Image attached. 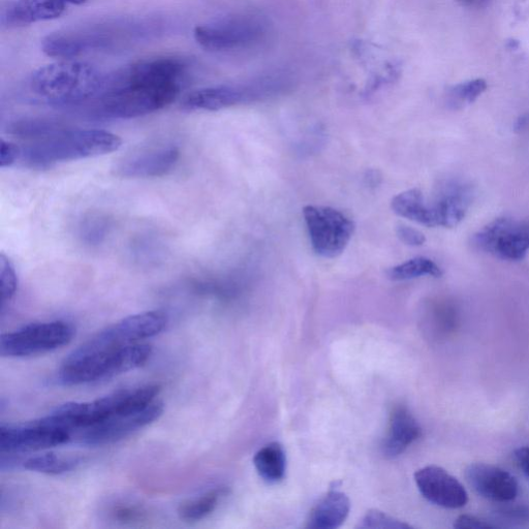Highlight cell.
<instances>
[{
  "instance_id": "5bb4252c",
  "label": "cell",
  "mask_w": 529,
  "mask_h": 529,
  "mask_svg": "<svg viewBox=\"0 0 529 529\" xmlns=\"http://www.w3.org/2000/svg\"><path fill=\"white\" fill-rule=\"evenodd\" d=\"M179 157L180 152L173 145L144 147L118 161L114 172L124 178L161 177L175 167Z\"/></svg>"
},
{
  "instance_id": "e0dca14e",
  "label": "cell",
  "mask_w": 529,
  "mask_h": 529,
  "mask_svg": "<svg viewBox=\"0 0 529 529\" xmlns=\"http://www.w3.org/2000/svg\"><path fill=\"white\" fill-rule=\"evenodd\" d=\"M88 0H14L3 6L4 26H23L50 21L64 15L73 6H81Z\"/></svg>"
},
{
  "instance_id": "8992f818",
  "label": "cell",
  "mask_w": 529,
  "mask_h": 529,
  "mask_svg": "<svg viewBox=\"0 0 529 529\" xmlns=\"http://www.w3.org/2000/svg\"><path fill=\"white\" fill-rule=\"evenodd\" d=\"M270 35L268 21L257 15L243 14L198 25L194 38L203 49L215 53L254 50Z\"/></svg>"
},
{
  "instance_id": "7c38bea8",
  "label": "cell",
  "mask_w": 529,
  "mask_h": 529,
  "mask_svg": "<svg viewBox=\"0 0 529 529\" xmlns=\"http://www.w3.org/2000/svg\"><path fill=\"white\" fill-rule=\"evenodd\" d=\"M279 84V80L269 77L252 84L206 87L191 92L182 106L189 111H220L260 98Z\"/></svg>"
},
{
  "instance_id": "484cf974",
  "label": "cell",
  "mask_w": 529,
  "mask_h": 529,
  "mask_svg": "<svg viewBox=\"0 0 529 529\" xmlns=\"http://www.w3.org/2000/svg\"><path fill=\"white\" fill-rule=\"evenodd\" d=\"M484 79H474L449 87L446 91V103L450 109L459 110L475 103L487 90Z\"/></svg>"
},
{
  "instance_id": "4fadbf2b",
  "label": "cell",
  "mask_w": 529,
  "mask_h": 529,
  "mask_svg": "<svg viewBox=\"0 0 529 529\" xmlns=\"http://www.w3.org/2000/svg\"><path fill=\"white\" fill-rule=\"evenodd\" d=\"M72 433L46 424L41 419L21 426L0 427V450L3 454L41 451L67 444Z\"/></svg>"
},
{
  "instance_id": "e575fe53",
  "label": "cell",
  "mask_w": 529,
  "mask_h": 529,
  "mask_svg": "<svg viewBox=\"0 0 529 529\" xmlns=\"http://www.w3.org/2000/svg\"><path fill=\"white\" fill-rule=\"evenodd\" d=\"M456 3L462 8L482 10L487 8L492 3V0H456Z\"/></svg>"
},
{
  "instance_id": "44dd1931",
  "label": "cell",
  "mask_w": 529,
  "mask_h": 529,
  "mask_svg": "<svg viewBox=\"0 0 529 529\" xmlns=\"http://www.w3.org/2000/svg\"><path fill=\"white\" fill-rule=\"evenodd\" d=\"M350 510L349 497L340 491L331 490L310 511L306 528L336 529L345 523Z\"/></svg>"
},
{
  "instance_id": "277c9868",
  "label": "cell",
  "mask_w": 529,
  "mask_h": 529,
  "mask_svg": "<svg viewBox=\"0 0 529 529\" xmlns=\"http://www.w3.org/2000/svg\"><path fill=\"white\" fill-rule=\"evenodd\" d=\"M106 77L87 62L73 59L53 62L30 76L29 89L51 105L84 103L101 95Z\"/></svg>"
},
{
  "instance_id": "cb8c5ba5",
  "label": "cell",
  "mask_w": 529,
  "mask_h": 529,
  "mask_svg": "<svg viewBox=\"0 0 529 529\" xmlns=\"http://www.w3.org/2000/svg\"><path fill=\"white\" fill-rule=\"evenodd\" d=\"M227 493L226 488H217L197 497V499L185 501L178 508V516L185 522L200 521L214 512Z\"/></svg>"
},
{
  "instance_id": "1f68e13d",
  "label": "cell",
  "mask_w": 529,
  "mask_h": 529,
  "mask_svg": "<svg viewBox=\"0 0 529 529\" xmlns=\"http://www.w3.org/2000/svg\"><path fill=\"white\" fill-rule=\"evenodd\" d=\"M396 234L401 242L410 246H421L426 242L425 235L422 232L407 225H398Z\"/></svg>"
},
{
  "instance_id": "7a4b0ae2",
  "label": "cell",
  "mask_w": 529,
  "mask_h": 529,
  "mask_svg": "<svg viewBox=\"0 0 529 529\" xmlns=\"http://www.w3.org/2000/svg\"><path fill=\"white\" fill-rule=\"evenodd\" d=\"M151 354V347L141 342L116 346L93 336L62 363L58 380L66 386L110 380L143 366Z\"/></svg>"
},
{
  "instance_id": "5b68a950",
  "label": "cell",
  "mask_w": 529,
  "mask_h": 529,
  "mask_svg": "<svg viewBox=\"0 0 529 529\" xmlns=\"http://www.w3.org/2000/svg\"><path fill=\"white\" fill-rule=\"evenodd\" d=\"M162 388L148 384L111 393L92 402H69L43 418L50 425L66 429L83 430L114 415L137 411L149 406Z\"/></svg>"
},
{
  "instance_id": "2e32d148",
  "label": "cell",
  "mask_w": 529,
  "mask_h": 529,
  "mask_svg": "<svg viewBox=\"0 0 529 529\" xmlns=\"http://www.w3.org/2000/svg\"><path fill=\"white\" fill-rule=\"evenodd\" d=\"M474 200L473 186L462 180L445 181L431 205L437 227H457L468 213Z\"/></svg>"
},
{
  "instance_id": "836d02e7",
  "label": "cell",
  "mask_w": 529,
  "mask_h": 529,
  "mask_svg": "<svg viewBox=\"0 0 529 529\" xmlns=\"http://www.w3.org/2000/svg\"><path fill=\"white\" fill-rule=\"evenodd\" d=\"M515 457L520 469L529 480V448L524 447L516 450Z\"/></svg>"
},
{
  "instance_id": "9c48e42d",
  "label": "cell",
  "mask_w": 529,
  "mask_h": 529,
  "mask_svg": "<svg viewBox=\"0 0 529 529\" xmlns=\"http://www.w3.org/2000/svg\"><path fill=\"white\" fill-rule=\"evenodd\" d=\"M479 251L507 261H521L529 251V220L502 217L473 237Z\"/></svg>"
},
{
  "instance_id": "ac0fdd59",
  "label": "cell",
  "mask_w": 529,
  "mask_h": 529,
  "mask_svg": "<svg viewBox=\"0 0 529 529\" xmlns=\"http://www.w3.org/2000/svg\"><path fill=\"white\" fill-rule=\"evenodd\" d=\"M465 477L474 490L489 501L509 503L518 495L516 479L497 466L472 464L466 469Z\"/></svg>"
},
{
  "instance_id": "4dcf8cb0",
  "label": "cell",
  "mask_w": 529,
  "mask_h": 529,
  "mask_svg": "<svg viewBox=\"0 0 529 529\" xmlns=\"http://www.w3.org/2000/svg\"><path fill=\"white\" fill-rule=\"evenodd\" d=\"M22 149L9 141L2 140V148H0V167L7 168L13 166L21 159Z\"/></svg>"
},
{
  "instance_id": "4316f807",
  "label": "cell",
  "mask_w": 529,
  "mask_h": 529,
  "mask_svg": "<svg viewBox=\"0 0 529 529\" xmlns=\"http://www.w3.org/2000/svg\"><path fill=\"white\" fill-rule=\"evenodd\" d=\"M443 270L430 259L418 257L400 264L387 271V275L394 282H403L422 276L442 277Z\"/></svg>"
},
{
  "instance_id": "7402d4cb",
  "label": "cell",
  "mask_w": 529,
  "mask_h": 529,
  "mask_svg": "<svg viewBox=\"0 0 529 529\" xmlns=\"http://www.w3.org/2000/svg\"><path fill=\"white\" fill-rule=\"evenodd\" d=\"M392 210L398 216L428 228L437 227L431 206L427 205L422 192L409 190L397 195L391 203Z\"/></svg>"
},
{
  "instance_id": "6da1fadb",
  "label": "cell",
  "mask_w": 529,
  "mask_h": 529,
  "mask_svg": "<svg viewBox=\"0 0 529 529\" xmlns=\"http://www.w3.org/2000/svg\"><path fill=\"white\" fill-rule=\"evenodd\" d=\"M188 70L186 61L175 56L139 60L106 78L99 109L121 119L162 110L178 98Z\"/></svg>"
},
{
  "instance_id": "d6a6232c",
  "label": "cell",
  "mask_w": 529,
  "mask_h": 529,
  "mask_svg": "<svg viewBox=\"0 0 529 529\" xmlns=\"http://www.w3.org/2000/svg\"><path fill=\"white\" fill-rule=\"evenodd\" d=\"M454 527L459 529H482L493 528L494 526L475 516L462 515L456 520Z\"/></svg>"
},
{
  "instance_id": "d6986e66",
  "label": "cell",
  "mask_w": 529,
  "mask_h": 529,
  "mask_svg": "<svg viewBox=\"0 0 529 529\" xmlns=\"http://www.w3.org/2000/svg\"><path fill=\"white\" fill-rule=\"evenodd\" d=\"M167 325L168 317L163 311L150 310L124 318L100 332L114 344L131 345L159 335Z\"/></svg>"
},
{
  "instance_id": "30bf717a",
  "label": "cell",
  "mask_w": 529,
  "mask_h": 529,
  "mask_svg": "<svg viewBox=\"0 0 529 529\" xmlns=\"http://www.w3.org/2000/svg\"><path fill=\"white\" fill-rule=\"evenodd\" d=\"M119 25H97L57 33L42 42L43 52L54 58L73 59L80 55L107 49L121 41Z\"/></svg>"
},
{
  "instance_id": "d4e9b609",
  "label": "cell",
  "mask_w": 529,
  "mask_h": 529,
  "mask_svg": "<svg viewBox=\"0 0 529 529\" xmlns=\"http://www.w3.org/2000/svg\"><path fill=\"white\" fill-rule=\"evenodd\" d=\"M80 460L72 457H62L55 454H44L28 458L24 461V468L28 471L46 475H62L77 468Z\"/></svg>"
},
{
  "instance_id": "f546056e",
  "label": "cell",
  "mask_w": 529,
  "mask_h": 529,
  "mask_svg": "<svg viewBox=\"0 0 529 529\" xmlns=\"http://www.w3.org/2000/svg\"><path fill=\"white\" fill-rule=\"evenodd\" d=\"M112 518L123 524H136L148 520V512L137 505L118 504L111 509Z\"/></svg>"
},
{
  "instance_id": "8fae6325",
  "label": "cell",
  "mask_w": 529,
  "mask_h": 529,
  "mask_svg": "<svg viewBox=\"0 0 529 529\" xmlns=\"http://www.w3.org/2000/svg\"><path fill=\"white\" fill-rule=\"evenodd\" d=\"M163 413L164 404L155 400L143 409L114 415L81 430L79 440L87 446L111 445L159 420Z\"/></svg>"
},
{
  "instance_id": "52a82bcc",
  "label": "cell",
  "mask_w": 529,
  "mask_h": 529,
  "mask_svg": "<svg viewBox=\"0 0 529 529\" xmlns=\"http://www.w3.org/2000/svg\"><path fill=\"white\" fill-rule=\"evenodd\" d=\"M305 224L314 252L326 259H334L346 251L355 223L345 213L326 206H305Z\"/></svg>"
},
{
  "instance_id": "9a60e30c",
  "label": "cell",
  "mask_w": 529,
  "mask_h": 529,
  "mask_svg": "<svg viewBox=\"0 0 529 529\" xmlns=\"http://www.w3.org/2000/svg\"><path fill=\"white\" fill-rule=\"evenodd\" d=\"M415 481L425 499L439 507L460 509L469 502L463 485L440 466H425L416 473Z\"/></svg>"
},
{
  "instance_id": "ffe728a7",
  "label": "cell",
  "mask_w": 529,
  "mask_h": 529,
  "mask_svg": "<svg viewBox=\"0 0 529 529\" xmlns=\"http://www.w3.org/2000/svg\"><path fill=\"white\" fill-rule=\"evenodd\" d=\"M421 432L419 423L406 407H394L381 447L383 454L388 458L402 454L421 437Z\"/></svg>"
},
{
  "instance_id": "3957f363",
  "label": "cell",
  "mask_w": 529,
  "mask_h": 529,
  "mask_svg": "<svg viewBox=\"0 0 529 529\" xmlns=\"http://www.w3.org/2000/svg\"><path fill=\"white\" fill-rule=\"evenodd\" d=\"M122 140L102 130H56L40 135L22 149L21 161L31 168L98 158L117 151Z\"/></svg>"
},
{
  "instance_id": "83f0119b",
  "label": "cell",
  "mask_w": 529,
  "mask_h": 529,
  "mask_svg": "<svg viewBox=\"0 0 529 529\" xmlns=\"http://www.w3.org/2000/svg\"><path fill=\"white\" fill-rule=\"evenodd\" d=\"M0 283H2L3 305L11 301L18 289V275L9 257L0 255Z\"/></svg>"
},
{
  "instance_id": "603a6c76",
  "label": "cell",
  "mask_w": 529,
  "mask_h": 529,
  "mask_svg": "<svg viewBox=\"0 0 529 529\" xmlns=\"http://www.w3.org/2000/svg\"><path fill=\"white\" fill-rule=\"evenodd\" d=\"M254 463L259 475L269 483H277L285 478L287 459L284 448L278 443L263 447L256 454Z\"/></svg>"
},
{
  "instance_id": "f1b7e54d",
  "label": "cell",
  "mask_w": 529,
  "mask_h": 529,
  "mask_svg": "<svg viewBox=\"0 0 529 529\" xmlns=\"http://www.w3.org/2000/svg\"><path fill=\"white\" fill-rule=\"evenodd\" d=\"M359 528H382V529H404L410 528L411 526L407 523H403L400 520L395 519L383 512L378 510L369 511L362 519Z\"/></svg>"
},
{
  "instance_id": "ba28073f",
  "label": "cell",
  "mask_w": 529,
  "mask_h": 529,
  "mask_svg": "<svg viewBox=\"0 0 529 529\" xmlns=\"http://www.w3.org/2000/svg\"><path fill=\"white\" fill-rule=\"evenodd\" d=\"M75 328L68 322L54 321L27 325L0 339V354L25 358L47 354L70 344Z\"/></svg>"
}]
</instances>
